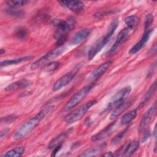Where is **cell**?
<instances>
[{
  "mask_svg": "<svg viewBox=\"0 0 157 157\" xmlns=\"http://www.w3.org/2000/svg\"><path fill=\"white\" fill-rule=\"evenodd\" d=\"M53 105L45 107L40 110L36 115L24 122L13 134V139L19 140L26 137L39 124L40 121L53 110Z\"/></svg>",
  "mask_w": 157,
  "mask_h": 157,
  "instance_id": "obj_1",
  "label": "cell"
},
{
  "mask_svg": "<svg viewBox=\"0 0 157 157\" xmlns=\"http://www.w3.org/2000/svg\"><path fill=\"white\" fill-rule=\"evenodd\" d=\"M119 21L118 19H115L113 21H112L110 23L108 31L106 34L99 39L90 48L88 53V58L89 60H91L96 54L101 50V49L105 46L107 42L109 40L113 34L115 33L116 29L118 26Z\"/></svg>",
  "mask_w": 157,
  "mask_h": 157,
  "instance_id": "obj_2",
  "label": "cell"
},
{
  "mask_svg": "<svg viewBox=\"0 0 157 157\" xmlns=\"http://www.w3.org/2000/svg\"><path fill=\"white\" fill-rule=\"evenodd\" d=\"M52 24L57 27V29L54 34V38L57 40L59 38L67 36L68 33L74 28L76 20L73 17H69L65 20L61 19H54Z\"/></svg>",
  "mask_w": 157,
  "mask_h": 157,
  "instance_id": "obj_3",
  "label": "cell"
},
{
  "mask_svg": "<svg viewBox=\"0 0 157 157\" xmlns=\"http://www.w3.org/2000/svg\"><path fill=\"white\" fill-rule=\"evenodd\" d=\"M93 87L94 85L90 84L83 87L79 91L75 93L65 104L64 107H63L64 110L67 111L77 106L89 94Z\"/></svg>",
  "mask_w": 157,
  "mask_h": 157,
  "instance_id": "obj_4",
  "label": "cell"
},
{
  "mask_svg": "<svg viewBox=\"0 0 157 157\" xmlns=\"http://www.w3.org/2000/svg\"><path fill=\"white\" fill-rule=\"evenodd\" d=\"M96 103V100L93 99L87 102L85 104L82 105V106L79 107L77 109H75L72 112L68 114L65 117V121L67 124H72L78 121L85 115L86 112L95 104Z\"/></svg>",
  "mask_w": 157,
  "mask_h": 157,
  "instance_id": "obj_5",
  "label": "cell"
},
{
  "mask_svg": "<svg viewBox=\"0 0 157 157\" xmlns=\"http://www.w3.org/2000/svg\"><path fill=\"white\" fill-rule=\"evenodd\" d=\"M64 49L65 48L64 47V46H58L57 48L47 53L45 55L34 62L31 66V69L32 70L36 69L39 67L45 65L46 64H47V63H50L51 60L61 55L64 51Z\"/></svg>",
  "mask_w": 157,
  "mask_h": 157,
  "instance_id": "obj_6",
  "label": "cell"
},
{
  "mask_svg": "<svg viewBox=\"0 0 157 157\" xmlns=\"http://www.w3.org/2000/svg\"><path fill=\"white\" fill-rule=\"evenodd\" d=\"M131 91V87L128 86H126L120 91H118L117 93H115L112 97L111 101L107 105V109L108 110H113L115 109L118 105L124 101L126 98L129 94Z\"/></svg>",
  "mask_w": 157,
  "mask_h": 157,
  "instance_id": "obj_7",
  "label": "cell"
},
{
  "mask_svg": "<svg viewBox=\"0 0 157 157\" xmlns=\"http://www.w3.org/2000/svg\"><path fill=\"white\" fill-rule=\"evenodd\" d=\"M80 69V66L77 65L74 68H73L71 71L67 72L66 74L61 77L58 80H57L53 86V90L56 91L66 86L74 78L77 72Z\"/></svg>",
  "mask_w": 157,
  "mask_h": 157,
  "instance_id": "obj_8",
  "label": "cell"
},
{
  "mask_svg": "<svg viewBox=\"0 0 157 157\" xmlns=\"http://www.w3.org/2000/svg\"><path fill=\"white\" fill-rule=\"evenodd\" d=\"M156 103L155 102L147 110V111L145 113L143 117L142 118L139 126V132H142L145 128L147 127V126L148 124L150 121H151V118L153 117L156 113Z\"/></svg>",
  "mask_w": 157,
  "mask_h": 157,
  "instance_id": "obj_9",
  "label": "cell"
},
{
  "mask_svg": "<svg viewBox=\"0 0 157 157\" xmlns=\"http://www.w3.org/2000/svg\"><path fill=\"white\" fill-rule=\"evenodd\" d=\"M130 30L131 29L129 28L126 27L123 28L119 32L118 36H117L115 43L109 51V55H112L113 53L117 52V50L120 47V45L126 40V39L128 37Z\"/></svg>",
  "mask_w": 157,
  "mask_h": 157,
  "instance_id": "obj_10",
  "label": "cell"
},
{
  "mask_svg": "<svg viewBox=\"0 0 157 157\" xmlns=\"http://www.w3.org/2000/svg\"><path fill=\"white\" fill-rule=\"evenodd\" d=\"M153 29L150 28L148 29H145V31L144 33V34L142 37V38L140 39V40L137 42L129 51V53L130 55H133L140 50L145 45V44L148 42L149 40V38L150 37L151 33L153 31Z\"/></svg>",
  "mask_w": 157,
  "mask_h": 157,
  "instance_id": "obj_11",
  "label": "cell"
},
{
  "mask_svg": "<svg viewBox=\"0 0 157 157\" xmlns=\"http://www.w3.org/2000/svg\"><path fill=\"white\" fill-rule=\"evenodd\" d=\"M116 124H117V121H113V123L110 124L109 126L105 127L103 130L97 133L96 134L93 136L91 138V141L93 142L100 141L109 137L115 130L116 127Z\"/></svg>",
  "mask_w": 157,
  "mask_h": 157,
  "instance_id": "obj_12",
  "label": "cell"
},
{
  "mask_svg": "<svg viewBox=\"0 0 157 157\" xmlns=\"http://www.w3.org/2000/svg\"><path fill=\"white\" fill-rule=\"evenodd\" d=\"M59 3L77 13L82 12L85 7L84 4L80 1H59Z\"/></svg>",
  "mask_w": 157,
  "mask_h": 157,
  "instance_id": "obj_13",
  "label": "cell"
},
{
  "mask_svg": "<svg viewBox=\"0 0 157 157\" xmlns=\"http://www.w3.org/2000/svg\"><path fill=\"white\" fill-rule=\"evenodd\" d=\"M135 101V98H132L127 101H123L120 105H118L115 109H113V112L110 115V119L113 120L118 116H120L122 113H123L128 108H129Z\"/></svg>",
  "mask_w": 157,
  "mask_h": 157,
  "instance_id": "obj_14",
  "label": "cell"
},
{
  "mask_svg": "<svg viewBox=\"0 0 157 157\" xmlns=\"http://www.w3.org/2000/svg\"><path fill=\"white\" fill-rule=\"evenodd\" d=\"M91 32V29L90 28H86L81 29L74 34L70 42V44L72 45H75L82 43L85 39L88 37Z\"/></svg>",
  "mask_w": 157,
  "mask_h": 157,
  "instance_id": "obj_15",
  "label": "cell"
},
{
  "mask_svg": "<svg viewBox=\"0 0 157 157\" xmlns=\"http://www.w3.org/2000/svg\"><path fill=\"white\" fill-rule=\"evenodd\" d=\"M111 64V61H108L102 64H101L99 66H98L95 70H94L92 72L90 73L88 77V80H94L96 79L99 78L101 76H102L109 69Z\"/></svg>",
  "mask_w": 157,
  "mask_h": 157,
  "instance_id": "obj_16",
  "label": "cell"
},
{
  "mask_svg": "<svg viewBox=\"0 0 157 157\" xmlns=\"http://www.w3.org/2000/svg\"><path fill=\"white\" fill-rule=\"evenodd\" d=\"M31 83V82L30 80H27L26 78H23L9 84L4 88V90L6 91H16L20 89L26 88L27 86L30 85Z\"/></svg>",
  "mask_w": 157,
  "mask_h": 157,
  "instance_id": "obj_17",
  "label": "cell"
},
{
  "mask_svg": "<svg viewBox=\"0 0 157 157\" xmlns=\"http://www.w3.org/2000/svg\"><path fill=\"white\" fill-rule=\"evenodd\" d=\"M72 129L71 128L68 129L67 131L61 133L59 135L56 136L55 139H53L49 144L48 148L50 149H52L55 148L56 146L59 145V144H61L63 143V141L67 137V136L72 132Z\"/></svg>",
  "mask_w": 157,
  "mask_h": 157,
  "instance_id": "obj_18",
  "label": "cell"
},
{
  "mask_svg": "<svg viewBox=\"0 0 157 157\" xmlns=\"http://www.w3.org/2000/svg\"><path fill=\"white\" fill-rule=\"evenodd\" d=\"M106 146L105 143L101 144L99 145L93 147L84 152H83L82 154L79 155V156H83V157H87V156H94L98 155Z\"/></svg>",
  "mask_w": 157,
  "mask_h": 157,
  "instance_id": "obj_19",
  "label": "cell"
},
{
  "mask_svg": "<svg viewBox=\"0 0 157 157\" xmlns=\"http://www.w3.org/2000/svg\"><path fill=\"white\" fill-rule=\"evenodd\" d=\"M32 58H33L32 56H26L20 57V58L12 59H6L1 62V66L3 67V66L13 65V64H17L18 63L30 60Z\"/></svg>",
  "mask_w": 157,
  "mask_h": 157,
  "instance_id": "obj_20",
  "label": "cell"
},
{
  "mask_svg": "<svg viewBox=\"0 0 157 157\" xmlns=\"http://www.w3.org/2000/svg\"><path fill=\"white\" fill-rule=\"evenodd\" d=\"M156 90V82L155 81L153 82V83L150 87L148 91L146 93L143 101L140 102V104L139 106V109L144 107L145 105V104L151 98V97L155 94Z\"/></svg>",
  "mask_w": 157,
  "mask_h": 157,
  "instance_id": "obj_21",
  "label": "cell"
},
{
  "mask_svg": "<svg viewBox=\"0 0 157 157\" xmlns=\"http://www.w3.org/2000/svg\"><path fill=\"white\" fill-rule=\"evenodd\" d=\"M139 21V18L135 15L128 16L124 18V23L130 29H135L138 26Z\"/></svg>",
  "mask_w": 157,
  "mask_h": 157,
  "instance_id": "obj_22",
  "label": "cell"
},
{
  "mask_svg": "<svg viewBox=\"0 0 157 157\" xmlns=\"http://www.w3.org/2000/svg\"><path fill=\"white\" fill-rule=\"evenodd\" d=\"M25 151V148L23 147H17L2 155V157H20Z\"/></svg>",
  "mask_w": 157,
  "mask_h": 157,
  "instance_id": "obj_23",
  "label": "cell"
},
{
  "mask_svg": "<svg viewBox=\"0 0 157 157\" xmlns=\"http://www.w3.org/2000/svg\"><path fill=\"white\" fill-rule=\"evenodd\" d=\"M137 114V109H133L126 113L121 118L120 122L123 124H128L135 119Z\"/></svg>",
  "mask_w": 157,
  "mask_h": 157,
  "instance_id": "obj_24",
  "label": "cell"
},
{
  "mask_svg": "<svg viewBox=\"0 0 157 157\" xmlns=\"http://www.w3.org/2000/svg\"><path fill=\"white\" fill-rule=\"evenodd\" d=\"M139 146V142L137 140H132L131 142L128 143L126 145V147L124 151V156H129L132 154H133L136 150L138 148Z\"/></svg>",
  "mask_w": 157,
  "mask_h": 157,
  "instance_id": "obj_25",
  "label": "cell"
},
{
  "mask_svg": "<svg viewBox=\"0 0 157 157\" xmlns=\"http://www.w3.org/2000/svg\"><path fill=\"white\" fill-rule=\"evenodd\" d=\"M6 13L7 15H9L10 16H13L15 17H18V18H21L24 17L25 15V12L21 9H18L17 8H8L4 10Z\"/></svg>",
  "mask_w": 157,
  "mask_h": 157,
  "instance_id": "obj_26",
  "label": "cell"
},
{
  "mask_svg": "<svg viewBox=\"0 0 157 157\" xmlns=\"http://www.w3.org/2000/svg\"><path fill=\"white\" fill-rule=\"evenodd\" d=\"M60 65L59 61H52L50 62L45 65L42 68V71L45 72H51L55 71Z\"/></svg>",
  "mask_w": 157,
  "mask_h": 157,
  "instance_id": "obj_27",
  "label": "cell"
},
{
  "mask_svg": "<svg viewBox=\"0 0 157 157\" xmlns=\"http://www.w3.org/2000/svg\"><path fill=\"white\" fill-rule=\"evenodd\" d=\"M29 2L28 1H22V0H15V1H6V4L10 8H18L21 6H23Z\"/></svg>",
  "mask_w": 157,
  "mask_h": 157,
  "instance_id": "obj_28",
  "label": "cell"
},
{
  "mask_svg": "<svg viewBox=\"0 0 157 157\" xmlns=\"http://www.w3.org/2000/svg\"><path fill=\"white\" fill-rule=\"evenodd\" d=\"M128 129V127H127L126 128H125L124 129H123V131H121L118 134H117V136H115L112 140H111V144L112 145H116L118 143H119L124 137V136H125L127 131Z\"/></svg>",
  "mask_w": 157,
  "mask_h": 157,
  "instance_id": "obj_29",
  "label": "cell"
},
{
  "mask_svg": "<svg viewBox=\"0 0 157 157\" xmlns=\"http://www.w3.org/2000/svg\"><path fill=\"white\" fill-rule=\"evenodd\" d=\"M116 12V10L115 9H110V10H105L103 12H97L96 13H94L93 15L94 17L96 18H101L102 17H105L107 15H111L112 13H114Z\"/></svg>",
  "mask_w": 157,
  "mask_h": 157,
  "instance_id": "obj_30",
  "label": "cell"
},
{
  "mask_svg": "<svg viewBox=\"0 0 157 157\" xmlns=\"http://www.w3.org/2000/svg\"><path fill=\"white\" fill-rule=\"evenodd\" d=\"M15 36L17 39L23 40L26 38L27 36V31L26 29L23 28H20L18 29L15 33Z\"/></svg>",
  "mask_w": 157,
  "mask_h": 157,
  "instance_id": "obj_31",
  "label": "cell"
},
{
  "mask_svg": "<svg viewBox=\"0 0 157 157\" xmlns=\"http://www.w3.org/2000/svg\"><path fill=\"white\" fill-rule=\"evenodd\" d=\"M153 16L152 14H148L145 18V21H144V25H145V29H150V26L152 25L153 22Z\"/></svg>",
  "mask_w": 157,
  "mask_h": 157,
  "instance_id": "obj_32",
  "label": "cell"
},
{
  "mask_svg": "<svg viewBox=\"0 0 157 157\" xmlns=\"http://www.w3.org/2000/svg\"><path fill=\"white\" fill-rule=\"evenodd\" d=\"M17 117L16 115L12 114L8 116H6L5 117H3L1 118V123H10L13 122L14 120L17 119Z\"/></svg>",
  "mask_w": 157,
  "mask_h": 157,
  "instance_id": "obj_33",
  "label": "cell"
},
{
  "mask_svg": "<svg viewBox=\"0 0 157 157\" xmlns=\"http://www.w3.org/2000/svg\"><path fill=\"white\" fill-rule=\"evenodd\" d=\"M156 61L155 60L152 63V64L151 65V66L149 68L148 72L147 75V78H150L154 74L155 72L156 71Z\"/></svg>",
  "mask_w": 157,
  "mask_h": 157,
  "instance_id": "obj_34",
  "label": "cell"
},
{
  "mask_svg": "<svg viewBox=\"0 0 157 157\" xmlns=\"http://www.w3.org/2000/svg\"><path fill=\"white\" fill-rule=\"evenodd\" d=\"M151 136V132L150 130H146L143 134L142 138L141 139V142L142 143H145L147 140H148V139Z\"/></svg>",
  "mask_w": 157,
  "mask_h": 157,
  "instance_id": "obj_35",
  "label": "cell"
},
{
  "mask_svg": "<svg viewBox=\"0 0 157 157\" xmlns=\"http://www.w3.org/2000/svg\"><path fill=\"white\" fill-rule=\"evenodd\" d=\"M156 48H157V47H156V43H155L154 45L149 50V51L148 52V55H153L156 54Z\"/></svg>",
  "mask_w": 157,
  "mask_h": 157,
  "instance_id": "obj_36",
  "label": "cell"
},
{
  "mask_svg": "<svg viewBox=\"0 0 157 157\" xmlns=\"http://www.w3.org/2000/svg\"><path fill=\"white\" fill-rule=\"evenodd\" d=\"M61 147H62V144H59V145L56 146L55 148H54L53 149V151L52 152V156H55L56 155V153L59 151V150L61 148Z\"/></svg>",
  "mask_w": 157,
  "mask_h": 157,
  "instance_id": "obj_37",
  "label": "cell"
},
{
  "mask_svg": "<svg viewBox=\"0 0 157 157\" xmlns=\"http://www.w3.org/2000/svg\"><path fill=\"white\" fill-rule=\"evenodd\" d=\"M9 130H10L9 128H5V129H4L3 130L1 131V136H0L1 139H2L8 133V132L9 131Z\"/></svg>",
  "mask_w": 157,
  "mask_h": 157,
  "instance_id": "obj_38",
  "label": "cell"
},
{
  "mask_svg": "<svg viewBox=\"0 0 157 157\" xmlns=\"http://www.w3.org/2000/svg\"><path fill=\"white\" fill-rule=\"evenodd\" d=\"M102 156H107V157H111L113 156V154L111 152V151H108V152H105V153L102 155Z\"/></svg>",
  "mask_w": 157,
  "mask_h": 157,
  "instance_id": "obj_39",
  "label": "cell"
},
{
  "mask_svg": "<svg viewBox=\"0 0 157 157\" xmlns=\"http://www.w3.org/2000/svg\"><path fill=\"white\" fill-rule=\"evenodd\" d=\"M4 53H5V50H4L3 48H1V49L0 50V54L2 55V54H3Z\"/></svg>",
  "mask_w": 157,
  "mask_h": 157,
  "instance_id": "obj_40",
  "label": "cell"
},
{
  "mask_svg": "<svg viewBox=\"0 0 157 157\" xmlns=\"http://www.w3.org/2000/svg\"><path fill=\"white\" fill-rule=\"evenodd\" d=\"M153 133H154V137H155V138H156V126H155Z\"/></svg>",
  "mask_w": 157,
  "mask_h": 157,
  "instance_id": "obj_41",
  "label": "cell"
}]
</instances>
